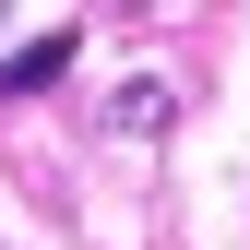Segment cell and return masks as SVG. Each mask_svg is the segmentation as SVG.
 <instances>
[{"instance_id": "1", "label": "cell", "mask_w": 250, "mask_h": 250, "mask_svg": "<svg viewBox=\"0 0 250 250\" xmlns=\"http://www.w3.org/2000/svg\"><path fill=\"white\" fill-rule=\"evenodd\" d=\"M72 24H60V36H36V48H12V60H0V96H36V83H60V72H72Z\"/></svg>"}]
</instances>
